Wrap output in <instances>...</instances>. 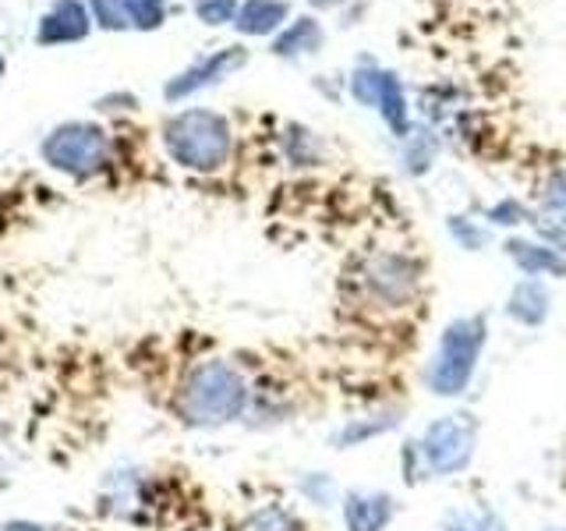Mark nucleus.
<instances>
[{"label": "nucleus", "mask_w": 566, "mask_h": 531, "mask_svg": "<svg viewBox=\"0 0 566 531\" xmlns=\"http://www.w3.org/2000/svg\"><path fill=\"white\" fill-rule=\"evenodd\" d=\"M248 397H252V389L234 362L206 358L195 362L185 372V379L177 383L174 415L188 429H220V425H230L244 415Z\"/></svg>", "instance_id": "f257e3e1"}, {"label": "nucleus", "mask_w": 566, "mask_h": 531, "mask_svg": "<svg viewBox=\"0 0 566 531\" xmlns=\"http://www.w3.org/2000/svg\"><path fill=\"white\" fill-rule=\"evenodd\" d=\"M489 341V326H485V315H464V319H453V323L442 330L439 336V347L429 362V389L439 397H457L464 394L478 358H482V347Z\"/></svg>", "instance_id": "f03ea898"}, {"label": "nucleus", "mask_w": 566, "mask_h": 531, "mask_svg": "<svg viewBox=\"0 0 566 531\" xmlns=\"http://www.w3.org/2000/svg\"><path fill=\"white\" fill-rule=\"evenodd\" d=\"M167 153L188 170H220L230 156V124L212 111H185L167 124Z\"/></svg>", "instance_id": "7ed1b4c3"}, {"label": "nucleus", "mask_w": 566, "mask_h": 531, "mask_svg": "<svg viewBox=\"0 0 566 531\" xmlns=\"http://www.w3.org/2000/svg\"><path fill=\"white\" fill-rule=\"evenodd\" d=\"M418 457L429 475H457L471 465L474 447H478V421L471 415H447L436 418L424 436L415 442Z\"/></svg>", "instance_id": "20e7f679"}, {"label": "nucleus", "mask_w": 566, "mask_h": 531, "mask_svg": "<svg viewBox=\"0 0 566 531\" xmlns=\"http://www.w3.org/2000/svg\"><path fill=\"white\" fill-rule=\"evenodd\" d=\"M43 159L61 174L88 177L106 164V135L96 124H61L57 132H50L43 142Z\"/></svg>", "instance_id": "39448f33"}, {"label": "nucleus", "mask_w": 566, "mask_h": 531, "mask_svg": "<svg viewBox=\"0 0 566 531\" xmlns=\"http://www.w3.org/2000/svg\"><path fill=\"white\" fill-rule=\"evenodd\" d=\"M350 88L361 103L379 106L382 117L389 121V128L397 135H407V103H403V88L397 75H389V71H358Z\"/></svg>", "instance_id": "423d86ee"}, {"label": "nucleus", "mask_w": 566, "mask_h": 531, "mask_svg": "<svg viewBox=\"0 0 566 531\" xmlns=\"http://www.w3.org/2000/svg\"><path fill=\"white\" fill-rule=\"evenodd\" d=\"M397 503L386 492H347L344 500V524L347 531H386L394 521Z\"/></svg>", "instance_id": "0eeeda50"}, {"label": "nucleus", "mask_w": 566, "mask_h": 531, "mask_svg": "<svg viewBox=\"0 0 566 531\" xmlns=\"http://www.w3.org/2000/svg\"><path fill=\"white\" fill-rule=\"evenodd\" d=\"M241 64H244V50H241V46H230V50L212 53L209 61L188 67L181 79H174V82L167 85V100L191 96L195 88H202V85H209V82H217L220 75H227V71H234V67H241Z\"/></svg>", "instance_id": "6e6552de"}, {"label": "nucleus", "mask_w": 566, "mask_h": 531, "mask_svg": "<svg viewBox=\"0 0 566 531\" xmlns=\"http://www.w3.org/2000/svg\"><path fill=\"white\" fill-rule=\"evenodd\" d=\"M506 315L517 319L521 326H542L548 315V291L538 277H527L513 288L510 301H506Z\"/></svg>", "instance_id": "1a4fd4ad"}, {"label": "nucleus", "mask_w": 566, "mask_h": 531, "mask_svg": "<svg viewBox=\"0 0 566 531\" xmlns=\"http://www.w3.org/2000/svg\"><path fill=\"white\" fill-rule=\"evenodd\" d=\"M88 32V14L82 11L78 0H61L57 8H53L43 25H40V40L43 43H67V40H82Z\"/></svg>", "instance_id": "9d476101"}, {"label": "nucleus", "mask_w": 566, "mask_h": 531, "mask_svg": "<svg viewBox=\"0 0 566 531\" xmlns=\"http://www.w3.org/2000/svg\"><path fill=\"white\" fill-rule=\"evenodd\" d=\"M510 259L521 266L527 277H566V259L556 252V248H545V244H531V241H510Z\"/></svg>", "instance_id": "9b49d317"}, {"label": "nucleus", "mask_w": 566, "mask_h": 531, "mask_svg": "<svg viewBox=\"0 0 566 531\" xmlns=\"http://www.w3.org/2000/svg\"><path fill=\"white\" fill-rule=\"evenodd\" d=\"M283 18H287V4H283V0H248L238 14V29L244 35H265V32H273Z\"/></svg>", "instance_id": "f8f14e48"}, {"label": "nucleus", "mask_w": 566, "mask_h": 531, "mask_svg": "<svg viewBox=\"0 0 566 531\" xmlns=\"http://www.w3.org/2000/svg\"><path fill=\"white\" fill-rule=\"evenodd\" d=\"M368 283L376 288V294L382 301H403L407 291H411L415 277H411V270H407L400 259H386V262H379L376 270L368 273Z\"/></svg>", "instance_id": "ddd939ff"}, {"label": "nucleus", "mask_w": 566, "mask_h": 531, "mask_svg": "<svg viewBox=\"0 0 566 531\" xmlns=\"http://www.w3.org/2000/svg\"><path fill=\"white\" fill-rule=\"evenodd\" d=\"M238 531H301V521L294 518L287 507L265 503V507L248 513V518L238 524Z\"/></svg>", "instance_id": "4468645a"}, {"label": "nucleus", "mask_w": 566, "mask_h": 531, "mask_svg": "<svg viewBox=\"0 0 566 531\" xmlns=\"http://www.w3.org/2000/svg\"><path fill=\"white\" fill-rule=\"evenodd\" d=\"M442 528L447 531H503V521H500V513H492L485 507H460L442 518Z\"/></svg>", "instance_id": "2eb2a0df"}, {"label": "nucleus", "mask_w": 566, "mask_h": 531, "mask_svg": "<svg viewBox=\"0 0 566 531\" xmlns=\"http://www.w3.org/2000/svg\"><path fill=\"white\" fill-rule=\"evenodd\" d=\"M318 43H323V32H318V25L312 22V18H301V22L276 40V53H283V58H291V53H308V50H318Z\"/></svg>", "instance_id": "dca6fc26"}, {"label": "nucleus", "mask_w": 566, "mask_h": 531, "mask_svg": "<svg viewBox=\"0 0 566 531\" xmlns=\"http://www.w3.org/2000/svg\"><path fill=\"white\" fill-rule=\"evenodd\" d=\"M138 29H156L164 22V0H120Z\"/></svg>", "instance_id": "f3484780"}, {"label": "nucleus", "mask_w": 566, "mask_h": 531, "mask_svg": "<svg viewBox=\"0 0 566 531\" xmlns=\"http://www.w3.org/2000/svg\"><path fill=\"white\" fill-rule=\"evenodd\" d=\"M195 11H199V18L206 25H223L234 18L238 4L234 0H195Z\"/></svg>", "instance_id": "a211bd4d"}, {"label": "nucleus", "mask_w": 566, "mask_h": 531, "mask_svg": "<svg viewBox=\"0 0 566 531\" xmlns=\"http://www.w3.org/2000/svg\"><path fill=\"white\" fill-rule=\"evenodd\" d=\"M394 425H397V418H386V421H376V425H358V421H350L347 429H340V436H336V442H340V447H354V442H365L368 436L394 429Z\"/></svg>", "instance_id": "6ab92c4d"}, {"label": "nucleus", "mask_w": 566, "mask_h": 531, "mask_svg": "<svg viewBox=\"0 0 566 531\" xmlns=\"http://www.w3.org/2000/svg\"><path fill=\"white\" fill-rule=\"evenodd\" d=\"M93 11L106 29H120L124 18H120V0H93Z\"/></svg>", "instance_id": "aec40b11"}, {"label": "nucleus", "mask_w": 566, "mask_h": 531, "mask_svg": "<svg viewBox=\"0 0 566 531\" xmlns=\"http://www.w3.org/2000/svg\"><path fill=\"white\" fill-rule=\"evenodd\" d=\"M545 206H548V209H553V212H556V217H559V220L566 223V174H563V177H559V181L553 185V191H548V195H545Z\"/></svg>", "instance_id": "412c9836"}, {"label": "nucleus", "mask_w": 566, "mask_h": 531, "mask_svg": "<svg viewBox=\"0 0 566 531\" xmlns=\"http://www.w3.org/2000/svg\"><path fill=\"white\" fill-rule=\"evenodd\" d=\"M492 217H495V223H521L517 220L521 217V206L517 202H503V206L492 209Z\"/></svg>", "instance_id": "4be33fe9"}, {"label": "nucleus", "mask_w": 566, "mask_h": 531, "mask_svg": "<svg viewBox=\"0 0 566 531\" xmlns=\"http://www.w3.org/2000/svg\"><path fill=\"white\" fill-rule=\"evenodd\" d=\"M4 531H50V528L35 524V521H8V524H4Z\"/></svg>", "instance_id": "5701e85b"}, {"label": "nucleus", "mask_w": 566, "mask_h": 531, "mask_svg": "<svg viewBox=\"0 0 566 531\" xmlns=\"http://www.w3.org/2000/svg\"><path fill=\"white\" fill-rule=\"evenodd\" d=\"M312 4H315V8H336L340 0H312Z\"/></svg>", "instance_id": "b1692460"}, {"label": "nucleus", "mask_w": 566, "mask_h": 531, "mask_svg": "<svg viewBox=\"0 0 566 531\" xmlns=\"http://www.w3.org/2000/svg\"><path fill=\"white\" fill-rule=\"evenodd\" d=\"M0 71H4V61H0Z\"/></svg>", "instance_id": "393cba45"}]
</instances>
